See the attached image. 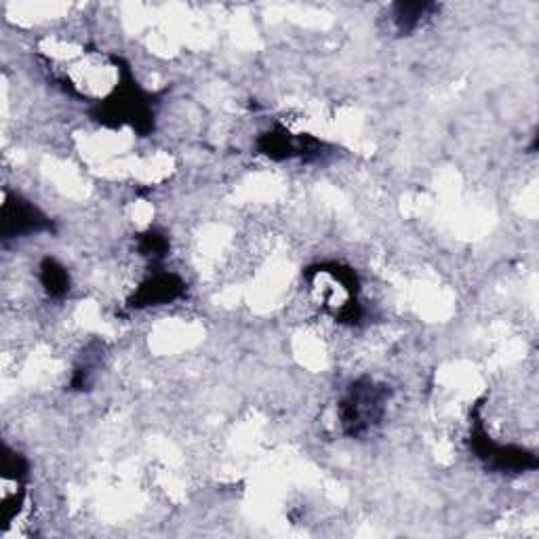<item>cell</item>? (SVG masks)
<instances>
[{
  "mask_svg": "<svg viewBox=\"0 0 539 539\" xmlns=\"http://www.w3.org/2000/svg\"><path fill=\"white\" fill-rule=\"evenodd\" d=\"M386 394L373 382H363L350 390L339 407V419L350 434H361L379 422L384 413Z\"/></svg>",
  "mask_w": 539,
  "mask_h": 539,
  "instance_id": "7a4b0ae2",
  "label": "cell"
},
{
  "mask_svg": "<svg viewBox=\"0 0 539 539\" xmlns=\"http://www.w3.org/2000/svg\"><path fill=\"white\" fill-rule=\"evenodd\" d=\"M434 9V5H426V3H415V5H396L394 7V24L398 28V32H411L415 30L419 24L424 22V19L430 15V11Z\"/></svg>",
  "mask_w": 539,
  "mask_h": 539,
  "instance_id": "3957f363",
  "label": "cell"
},
{
  "mask_svg": "<svg viewBox=\"0 0 539 539\" xmlns=\"http://www.w3.org/2000/svg\"><path fill=\"white\" fill-rule=\"evenodd\" d=\"M43 285L51 295H62L68 291L70 278L62 266H57L51 259H47L43 266Z\"/></svg>",
  "mask_w": 539,
  "mask_h": 539,
  "instance_id": "277c9868",
  "label": "cell"
},
{
  "mask_svg": "<svg viewBox=\"0 0 539 539\" xmlns=\"http://www.w3.org/2000/svg\"><path fill=\"white\" fill-rule=\"evenodd\" d=\"M310 291L316 306L339 318H354L356 306V276L348 268L318 266L310 276Z\"/></svg>",
  "mask_w": 539,
  "mask_h": 539,
  "instance_id": "6da1fadb",
  "label": "cell"
}]
</instances>
